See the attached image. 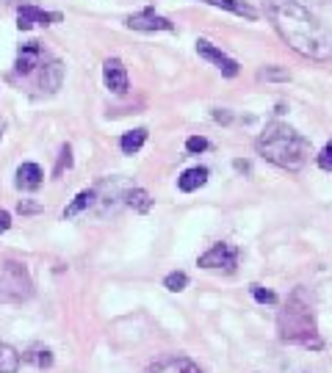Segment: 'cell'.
<instances>
[{"label":"cell","instance_id":"cell-1","mask_svg":"<svg viewBox=\"0 0 332 373\" xmlns=\"http://www.w3.org/2000/svg\"><path fill=\"white\" fill-rule=\"evenodd\" d=\"M266 17L271 20L280 39L299 56L310 61H330L332 36L327 28L297 0H263Z\"/></svg>","mask_w":332,"mask_h":373},{"label":"cell","instance_id":"cell-2","mask_svg":"<svg viewBox=\"0 0 332 373\" xmlns=\"http://www.w3.org/2000/svg\"><path fill=\"white\" fill-rule=\"evenodd\" d=\"M255 150L268 163H274L280 169H288V172H299L310 158V141L304 136H299L291 124L271 122L266 124V130L258 136Z\"/></svg>","mask_w":332,"mask_h":373},{"label":"cell","instance_id":"cell-3","mask_svg":"<svg viewBox=\"0 0 332 373\" xmlns=\"http://www.w3.org/2000/svg\"><path fill=\"white\" fill-rule=\"evenodd\" d=\"M277 332H280V341L285 343H299V345H307V348H321L324 345L321 338H319L313 302H310L304 288H294V293L283 304V310L277 315Z\"/></svg>","mask_w":332,"mask_h":373},{"label":"cell","instance_id":"cell-4","mask_svg":"<svg viewBox=\"0 0 332 373\" xmlns=\"http://www.w3.org/2000/svg\"><path fill=\"white\" fill-rule=\"evenodd\" d=\"M33 293L31 274L23 263L6 260L0 263V304H17L25 302Z\"/></svg>","mask_w":332,"mask_h":373},{"label":"cell","instance_id":"cell-5","mask_svg":"<svg viewBox=\"0 0 332 373\" xmlns=\"http://www.w3.org/2000/svg\"><path fill=\"white\" fill-rule=\"evenodd\" d=\"M50 59H53V56H50L39 42H25V45H20V50H17V64H14V69H17V75L31 78L33 72H39Z\"/></svg>","mask_w":332,"mask_h":373},{"label":"cell","instance_id":"cell-6","mask_svg":"<svg viewBox=\"0 0 332 373\" xmlns=\"http://www.w3.org/2000/svg\"><path fill=\"white\" fill-rule=\"evenodd\" d=\"M199 268H225L232 271L238 266V249L232 244H213L205 254H199L197 260Z\"/></svg>","mask_w":332,"mask_h":373},{"label":"cell","instance_id":"cell-7","mask_svg":"<svg viewBox=\"0 0 332 373\" xmlns=\"http://www.w3.org/2000/svg\"><path fill=\"white\" fill-rule=\"evenodd\" d=\"M56 23H61L59 11H42L33 3H25L17 8V28L20 31H31L33 25H56Z\"/></svg>","mask_w":332,"mask_h":373},{"label":"cell","instance_id":"cell-8","mask_svg":"<svg viewBox=\"0 0 332 373\" xmlns=\"http://www.w3.org/2000/svg\"><path fill=\"white\" fill-rule=\"evenodd\" d=\"M197 53L205 59V61H211V64H216L219 69H222V75L225 78H235L238 72H241V66H238V61H232L227 53H222L216 45H211L208 39H199L197 42Z\"/></svg>","mask_w":332,"mask_h":373},{"label":"cell","instance_id":"cell-9","mask_svg":"<svg viewBox=\"0 0 332 373\" xmlns=\"http://www.w3.org/2000/svg\"><path fill=\"white\" fill-rule=\"evenodd\" d=\"M125 25L133 28V31H174V25L161 17V14H155L153 8H144V11H138V14H131L128 20H125Z\"/></svg>","mask_w":332,"mask_h":373},{"label":"cell","instance_id":"cell-10","mask_svg":"<svg viewBox=\"0 0 332 373\" xmlns=\"http://www.w3.org/2000/svg\"><path fill=\"white\" fill-rule=\"evenodd\" d=\"M102 81L114 94H125L128 92V69H125V64L119 59H108L102 64Z\"/></svg>","mask_w":332,"mask_h":373},{"label":"cell","instance_id":"cell-11","mask_svg":"<svg viewBox=\"0 0 332 373\" xmlns=\"http://www.w3.org/2000/svg\"><path fill=\"white\" fill-rule=\"evenodd\" d=\"M61 81H64V66H61L59 59H50V61L39 69V78H36L39 89L47 94L59 92L61 89Z\"/></svg>","mask_w":332,"mask_h":373},{"label":"cell","instance_id":"cell-12","mask_svg":"<svg viewBox=\"0 0 332 373\" xmlns=\"http://www.w3.org/2000/svg\"><path fill=\"white\" fill-rule=\"evenodd\" d=\"M147 373H202V371H199V365L194 360L172 354V357H164V360L153 362V365L147 368Z\"/></svg>","mask_w":332,"mask_h":373},{"label":"cell","instance_id":"cell-13","mask_svg":"<svg viewBox=\"0 0 332 373\" xmlns=\"http://www.w3.org/2000/svg\"><path fill=\"white\" fill-rule=\"evenodd\" d=\"M42 169L36 166V163H23L20 169H17V188H23V191H36V188L42 186Z\"/></svg>","mask_w":332,"mask_h":373},{"label":"cell","instance_id":"cell-14","mask_svg":"<svg viewBox=\"0 0 332 373\" xmlns=\"http://www.w3.org/2000/svg\"><path fill=\"white\" fill-rule=\"evenodd\" d=\"M205 183H208V169H205V166H194V169H186V172L180 174L177 188L186 191V194H191V191L202 188Z\"/></svg>","mask_w":332,"mask_h":373},{"label":"cell","instance_id":"cell-15","mask_svg":"<svg viewBox=\"0 0 332 373\" xmlns=\"http://www.w3.org/2000/svg\"><path fill=\"white\" fill-rule=\"evenodd\" d=\"M199 3L225 8V11H232V14H238V17H247V20H258V11H255L249 3H244V0H199Z\"/></svg>","mask_w":332,"mask_h":373},{"label":"cell","instance_id":"cell-16","mask_svg":"<svg viewBox=\"0 0 332 373\" xmlns=\"http://www.w3.org/2000/svg\"><path fill=\"white\" fill-rule=\"evenodd\" d=\"M144 141H147V130H144V127H136V130H131V133L122 136L119 147H122L125 155H136V153L144 147Z\"/></svg>","mask_w":332,"mask_h":373},{"label":"cell","instance_id":"cell-17","mask_svg":"<svg viewBox=\"0 0 332 373\" xmlns=\"http://www.w3.org/2000/svg\"><path fill=\"white\" fill-rule=\"evenodd\" d=\"M95 199H97V196H95V191H81V194H78V196L66 205L64 216L72 218V216H78V213H83L86 208H92V205H95Z\"/></svg>","mask_w":332,"mask_h":373},{"label":"cell","instance_id":"cell-18","mask_svg":"<svg viewBox=\"0 0 332 373\" xmlns=\"http://www.w3.org/2000/svg\"><path fill=\"white\" fill-rule=\"evenodd\" d=\"M17 371H20V354L11 345L0 343V373H17Z\"/></svg>","mask_w":332,"mask_h":373},{"label":"cell","instance_id":"cell-19","mask_svg":"<svg viewBox=\"0 0 332 373\" xmlns=\"http://www.w3.org/2000/svg\"><path fill=\"white\" fill-rule=\"evenodd\" d=\"M128 205H131L133 211H138V213H147V211L153 208V199H150V194H147L144 188H131Z\"/></svg>","mask_w":332,"mask_h":373},{"label":"cell","instance_id":"cell-20","mask_svg":"<svg viewBox=\"0 0 332 373\" xmlns=\"http://www.w3.org/2000/svg\"><path fill=\"white\" fill-rule=\"evenodd\" d=\"M25 360H28L31 365H36V368H50V365H53V354H50L47 348H45V351H42V348H33V351L25 354Z\"/></svg>","mask_w":332,"mask_h":373},{"label":"cell","instance_id":"cell-21","mask_svg":"<svg viewBox=\"0 0 332 373\" xmlns=\"http://www.w3.org/2000/svg\"><path fill=\"white\" fill-rule=\"evenodd\" d=\"M164 285H166V290H172V293H180L186 285H189V277L183 274V271H172L169 277L164 280Z\"/></svg>","mask_w":332,"mask_h":373},{"label":"cell","instance_id":"cell-22","mask_svg":"<svg viewBox=\"0 0 332 373\" xmlns=\"http://www.w3.org/2000/svg\"><path fill=\"white\" fill-rule=\"evenodd\" d=\"M249 290H252L255 302H261V304H277V293L266 290V288H261V285H249Z\"/></svg>","mask_w":332,"mask_h":373},{"label":"cell","instance_id":"cell-23","mask_svg":"<svg viewBox=\"0 0 332 373\" xmlns=\"http://www.w3.org/2000/svg\"><path fill=\"white\" fill-rule=\"evenodd\" d=\"M258 78L261 81H288V72L285 69H277V66H266V69H261Z\"/></svg>","mask_w":332,"mask_h":373},{"label":"cell","instance_id":"cell-24","mask_svg":"<svg viewBox=\"0 0 332 373\" xmlns=\"http://www.w3.org/2000/svg\"><path fill=\"white\" fill-rule=\"evenodd\" d=\"M69 166H72V147L64 144V147H61V155H59V166H56V172H53V174L59 177V174H61L64 169H69Z\"/></svg>","mask_w":332,"mask_h":373},{"label":"cell","instance_id":"cell-25","mask_svg":"<svg viewBox=\"0 0 332 373\" xmlns=\"http://www.w3.org/2000/svg\"><path fill=\"white\" fill-rule=\"evenodd\" d=\"M319 169H324V172H332V138L324 144V150L319 153Z\"/></svg>","mask_w":332,"mask_h":373},{"label":"cell","instance_id":"cell-26","mask_svg":"<svg viewBox=\"0 0 332 373\" xmlns=\"http://www.w3.org/2000/svg\"><path fill=\"white\" fill-rule=\"evenodd\" d=\"M186 150L194 153V155H197V153H205V150H208V141H205L202 136H191V138L186 141Z\"/></svg>","mask_w":332,"mask_h":373},{"label":"cell","instance_id":"cell-27","mask_svg":"<svg viewBox=\"0 0 332 373\" xmlns=\"http://www.w3.org/2000/svg\"><path fill=\"white\" fill-rule=\"evenodd\" d=\"M8 227H11V216L6 211H0V232H6Z\"/></svg>","mask_w":332,"mask_h":373},{"label":"cell","instance_id":"cell-28","mask_svg":"<svg viewBox=\"0 0 332 373\" xmlns=\"http://www.w3.org/2000/svg\"><path fill=\"white\" fill-rule=\"evenodd\" d=\"M39 205H31V202H20V213H36Z\"/></svg>","mask_w":332,"mask_h":373},{"label":"cell","instance_id":"cell-29","mask_svg":"<svg viewBox=\"0 0 332 373\" xmlns=\"http://www.w3.org/2000/svg\"><path fill=\"white\" fill-rule=\"evenodd\" d=\"M213 117H216V122H230V114H225V111H216Z\"/></svg>","mask_w":332,"mask_h":373},{"label":"cell","instance_id":"cell-30","mask_svg":"<svg viewBox=\"0 0 332 373\" xmlns=\"http://www.w3.org/2000/svg\"><path fill=\"white\" fill-rule=\"evenodd\" d=\"M3 3H17V0H3Z\"/></svg>","mask_w":332,"mask_h":373},{"label":"cell","instance_id":"cell-31","mask_svg":"<svg viewBox=\"0 0 332 373\" xmlns=\"http://www.w3.org/2000/svg\"><path fill=\"white\" fill-rule=\"evenodd\" d=\"M316 3H327V0H316Z\"/></svg>","mask_w":332,"mask_h":373}]
</instances>
